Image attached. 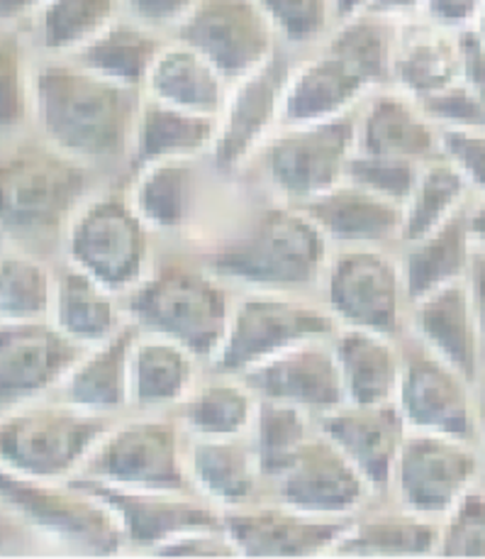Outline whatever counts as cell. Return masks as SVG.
<instances>
[{"label": "cell", "instance_id": "cell-9", "mask_svg": "<svg viewBox=\"0 0 485 559\" xmlns=\"http://www.w3.org/2000/svg\"><path fill=\"white\" fill-rule=\"evenodd\" d=\"M66 257L112 294L128 296L151 272V227L128 195L88 199L69 223Z\"/></svg>", "mask_w": 485, "mask_h": 559}, {"label": "cell", "instance_id": "cell-37", "mask_svg": "<svg viewBox=\"0 0 485 559\" xmlns=\"http://www.w3.org/2000/svg\"><path fill=\"white\" fill-rule=\"evenodd\" d=\"M259 399L240 377L213 374L177 406L185 438H240L250 435Z\"/></svg>", "mask_w": 485, "mask_h": 559}, {"label": "cell", "instance_id": "cell-33", "mask_svg": "<svg viewBox=\"0 0 485 559\" xmlns=\"http://www.w3.org/2000/svg\"><path fill=\"white\" fill-rule=\"evenodd\" d=\"M142 93L171 108L218 120L230 81L193 47L173 39L154 61Z\"/></svg>", "mask_w": 485, "mask_h": 559}, {"label": "cell", "instance_id": "cell-41", "mask_svg": "<svg viewBox=\"0 0 485 559\" xmlns=\"http://www.w3.org/2000/svg\"><path fill=\"white\" fill-rule=\"evenodd\" d=\"M125 0H45L35 13L37 39L54 57H74L110 27Z\"/></svg>", "mask_w": 485, "mask_h": 559}, {"label": "cell", "instance_id": "cell-36", "mask_svg": "<svg viewBox=\"0 0 485 559\" xmlns=\"http://www.w3.org/2000/svg\"><path fill=\"white\" fill-rule=\"evenodd\" d=\"M163 45L167 43L161 39L159 29L130 15H120L116 23L102 29L90 45L76 51L71 59L96 76L112 81V84L142 91Z\"/></svg>", "mask_w": 485, "mask_h": 559}, {"label": "cell", "instance_id": "cell-46", "mask_svg": "<svg viewBox=\"0 0 485 559\" xmlns=\"http://www.w3.org/2000/svg\"><path fill=\"white\" fill-rule=\"evenodd\" d=\"M422 164L356 150L347 164L344 181L376 193L390 203H398L402 209V203L408 201L412 186L417 181Z\"/></svg>", "mask_w": 485, "mask_h": 559}, {"label": "cell", "instance_id": "cell-4", "mask_svg": "<svg viewBox=\"0 0 485 559\" xmlns=\"http://www.w3.org/2000/svg\"><path fill=\"white\" fill-rule=\"evenodd\" d=\"M90 167L51 144L0 154V233L43 240L71 223L90 193Z\"/></svg>", "mask_w": 485, "mask_h": 559}, {"label": "cell", "instance_id": "cell-32", "mask_svg": "<svg viewBox=\"0 0 485 559\" xmlns=\"http://www.w3.org/2000/svg\"><path fill=\"white\" fill-rule=\"evenodd\" d=\"M198 357L167 337L142 333L130 357V408L161 413L177 408L198 384Z\"/></svg>", "mask_w": 485, "mask_h": 559}, {"label": "cell", "instance_id": "cell-5", "mask_svg": "<svg viewBox=\"0 0 485 559\" xmlns=\"http://www.w3.org/2000/svg\"><path fill=\"white\" fill-rule=\"evenodd\" d=\"M120 416L66 401H27L0 416V467L45 481L74 479Z\"/></svg>", "mask_w": 485, "mask_h": 559}, {"label": "cell", "instance_id": "cell-19", "mask_svg": "<svg viewBox=\"0 0 485 559\" xmlns=\"http://www.w3.org/2000/svg\"><path fill=\"white\" fill-rule=\"evenodd\" d=\"M352 518H325L278 501H254L225 511L222 523L240 557H319L335 552Z\"/></svg>", "mask_w": 485, "mask_h": 559}, {"label": "cell", "instance_id": "cell-45", "mask_svg": "<svg viewBox=\"0 0 485 559\" xmlns=\"http://www.w3.org/2000/svg\"><path fill=\"white\" fill-rule=\"evenodd\" d=\"M278 43L307 47L327 39L337 25L332 0H256Z\"/></svg>", "mask_w": 485, "mask_h": 559}, {"label": "cell", "instance_id": "cell-42", "mask_svg": "<svg viewBox=\"0 0 485 559\" xmlns=\"http://www.w3.org/2000/svg\"><path fill=\"white\" fill-rule=\"evenodd\" d=\"M315 432L317 418L310 416L307 411L259 399L250 440L254 444L256 460H259L264 484H271L276 476H281Z\"/></svg>", "mask_w": 485, "mask_h": 559}, {"label": "cell", "instance_id": "cell-17", "mask_svg": "<svg viewBox=\"0 0 485 559\" xmlns=\"http://www.w3.org/2000/svg\"><path fill=\"white\" fill-rule=\"evenodd\" d=\"M74 481L108 506L122 527L128 547L154 552L183 533L225 525L222 511L201 499L198 493L120 489V486L93 481L86 476H74Z\"/></svg>", "mask_w": 485, "mask_h": 559}, {"label": "cell", "instance_id": "cell-22", "mask_svg": "<svg viewBox=\"0 0 485 559\" xmlns=\"http://www.w3.org/2000/svg\"><path fill=\"white\" fill-rule=\"evenodd\" d=\"M408 318L420 345L476 384L483 361L466 278L412 301Z\"/></svg>", "mask_w": 485, "mask_h": 559}, {"label": "cell", "instance_id": "cell-18", "mask_svg": "<svg viewBox=\"0 0 485 559\" xmlns=\"http://www.w3.org/2000/svg\"><path fill=\"white\" fill-rule=\"evenodd\" d=\"M81 352L49 318L0 323V406L13 408L59 389Z\"/></svg>", "mask_w": 485, "mask_h": 559}, {"label": "cell", "instance_id": "cell-16", "mask_svg": "<svg viewBox=\"0 0 485 559\" xmlns=\"http://www.w3.org/2000/svg\"><path fill=\"white\" fill-rule=\"evenodd\" d=\"M268 486L274 501L325 518H352L374 496L364 476L319 428Z\"/></svg>", "mask_w": 485, "mask_h": 559}, {"label": "cell", "instance_id": "cell-30", "mask_svg": "<svg viewBox=\"0 0 485 559\" xmlns=\"http://www.w3.org/2000/svg\"><path fill=\"white\" fill-rule=\"evenodd\" d=\"M49 320L71 343L88 349L116 335L128 316H122L118 294L69 262L54 269Z\"/></svg>", "mask_w": 485, "mask_h": 559}, {"label": "cell", "instance_id": "cell-35", "mask_svg": "<svg viewBox=\"0 0 485 559\" xmlns=\"http://www.w3.org/2000/svg\"><path fill=\"white\" fill-rule=\"evenodd\" d=\"M198 159L159 162L132 171L128 201L151 233H179L198 209Z\"/></svg>", "mask_w": 485, "mask_h": 559}, {"label": "cell", "instance_id": "cell-49", "mask_svg": "<svg viewBox=\"0 0 485 559\" xmlns=\"http://www.w3.org/2000/svg\"><path fill=\"white\" fill-rule=\"evenodd\" d=\"M151 555L159 557H240V550L227 535L225 525L220 527H201V531L183 533L173 540L163 543Z\"/></svg>", "mask_w": 485, "mask_h": 559}, {"label": "cell", "instance_id": "cell-3", "mask_svg": "<svg viewBox=\"0 0 485 559\" xmlns=\"http://www.w3.org/2000/svg\"><path fill=\"white\" fill-rule=\"evenodd\" d=\"M234 298L208 269L169 262L128 294L125 313L142 333L167 337L205 365L225 340Z\"/></svg>", "mask_w": 485, "mask_h": 559}, {"label": "cell", "instance_id": "cell-14", "mask_svg": "<svg viewBox=\"0 0 485 559\" xmlns=\"http://www.w3.org/2000/svg\"><path fill=\"white\" fill-rule=\"evenodd\" d=\"M173 33L230 84L264 67L281 49L256 0H198Z\"/></svg>", "mask_w": 485, "mask_h": 559}, {"label": "cell", "instance_id": "cell-44", "mask_svg": "<svg viewBox=\"0 0 485 559\" xmlns=\"http://www.w3.org/2000/svg\"><path fill=\"white\" fill-rule=\"evenodd\" d=\"M35 69L17 33H0V132H13L33 118Z\"/></svg>", "mask_w": 485, "mask_h": 559}, {"label": "cell", "instance_id": "cell-1", "mask_svg": "<svg viewBox=\"0 0 485 559\" xmlns=\"http://www.w3.org/2000/svg\"><path fill=\"white\" fill-rule=\"evenodd\" d=\"M142 91L112 84L69 61L35 69L33 118L51 147L84 164L128 159Z\"/></svg>", "mask_w": 485, "mask_h": 559}, {"label": "cell", "instance_id": "cell-43", "mask_svg": "<svg viewBox=\"0 0 485 559\" xmlns=\"http://www.w3.org/2000/svg\"><path fill=\"white\" fill-rule=\"evenodd\" d=\"M54 272L27 254L0 257V323L49 318Z\"/></svg>", "mask_w": 485, "mask_h": 559}, {"label": "cell", "instance_id": "cell-54", "mask_svg": "<svg viewBox=\"0 0 485 559\" xmlns=\"http://www.w3.org/2000/svg\"><path fill=\"white\" fill-rule=\"evenodd\" d=\"M368 8L396 20H412L420 17L422 0H371Z\"/></svg>", "mask_w": 485, "mask_h": 559}, {"label": "cell", "instance_id": "cell-7", "mask_svg": "<svg viewBox=\"0 0 485 559\" xmlns=\"http://www.w3.org/2000/svg\"><path fill=\"white\" fill-rule=\"evenodd\" d=\"M185 438L177 416L144 413L116 420L78 476L120 489L195 493L185 469Z\"/></svg>", "mask_w": 485, "mask_h": 559}, {"label": "cell", "instance_id": "cell-12", "mask_svg": "<svg viewBox=\"0 0 485 559\" xmlns=\"http://www.w3.org/2000/svg\"><path fill=\"white\" fill-rule=\"evenodd\" d=\"M481 464L483 457L469 440L408 430L390 491L405 511L439 521L476 486Z\"/></svg>", "mask_w": 485, "mask_h": 559}, {"label": "cell", "instance_id": "cell-15", "mask_svg": "<svg viewBox=\"0 0 485 559\" xmlns=\"http://www.w3.org/2000/svg\"><path fill=\"white\" fill-rule=\"evenodd\" d=\"M466 377L420 345L402 343V374L396 403L408 430L476 440V396Z\"/></svg>", "mask_w": 485, "mask_h": 559}, {"label": "cell", "instance_id": "cell-47", "mask_svg": "<svg viewBox=\"0 0 485 559\" xmlns=\"http://www.w3.org/2000/svg\"><path fill=\"white\" fill-rule=\"evenodd\" d=\"M437 552L441 557H485V489L473 486L441 518Z\"/></svg>", "mask_w": 485, "mask_h": 559}, {"label": "cell", "instance_id": "cell-10", "mask_svg": "<svg viewBox=\"0 0 485 559\" xmlns=\"http://www.w3.org/2000/svg\"><path fill=\"white\" fill-rule=\"evenodd\" d=\"M356 152V112L307 122L281 126L259 152L266 183L283 203L303 209L317 195L344 181L347 164Z\"/></svg>", "mask_w": 485, "mask_h": 559}, {"label": "cell", "instance_id": "cell-59", "mask_svg": "<svg viewBox=\"0 0 485 559\" xmlns=\"http://www.w3.org/2000/svg\"><path fill=\"white\" fill-rule=\"evenodd\" d=\"M473 29H476V35L485 43V0L481 3V10H478V17H476V25H473Z\"/></svg>", "mask_w": 485, "mask_h": 559}, {"label": "cell", "instance_id": "cell-2", "mask_svg": "<svg viewBox=\"0 0 485 559\" xmlns=\"http://www.w3.org/2000/svg\"><path fill=\"white\" fill-rule=\"evenodd\" d=\"M327 262V237L303 209L283 203L215 247L205 269L252 292L298 294L323 282Z\"/></svg>", "mask_w": 485, "mask_h": 559}, {"label": "cell", "instance_id": "cell-57", "mask_svg": "<svg viewBox=\"0 0 485 559\" xmlns=\"http://www.w3.org/2000/svg\"><path fill=\"white\" fill-rule=\"evenodd\" d=\"M476 440L481 442V457L485 462V369L476 379Z\"/></svg>", "mask_w": 485, "mask_h": 559}, {"label": "cell", "instance_id": "cell-8", "mask_svg": "<svg viewBox=\"0 0 485 559\" xmlns=\"http://www.w3.org/2000/svg\"><path fill=\"white\" fill-rule=\"evenodd\" d=\"M337 330L325 306L303 301L298 294L252 292L234 298L230 325L208 367L213 374L244 377L278 352L307 340H327Z\"/></svg>", "mask_w": 485, "mask_h": 559}, {"label": "cell", "instance_id": "cell-13", "mask_svg": "<svg viewBox=\"0 0 485 559\" xmlns=\"http://www.w3.org/2000/svg\"><path fill=\"white\" fill-rule=\"evenodd\" d=\"M291 69L283 49H278L264 67L230 84L208 154L220 171L246 167L283 126V93Z\"/></svg>", "mask_w": 485, "mask_h": 559}, {"label": "cell", "instance_id": "cell-39", "mask_svg": "<svg viewBox=\"0 0 485 559\" xmlns=\"http://www.w3.org/2000/svg\"><path fill=\"white\" fill-rule=\"evenodd\" d=\"M400 25L402 20L366 8L352 17L339 20L323 47L342 57L371 91H376L393 84Z\"/></svg>", "mask_w": 485, "mask_h": 559}, {"label": "cell", "instance_id": "cell-52", "mask_svg": "<svg viewBox=\"0 0 485 559\" xmlns=\"http://www.w3.org/2000/svg\"><path fill=\"white\" fill-rule=\"evenodd\" d=\"M473 96L485 106V43L476 35V29L459 33V76Z\"/></svg>", "mask_w": 485, "mask_h": 559}, {"label": "cell", "instance_id": "cell-50", "mask_svg": "<svg viewBox=\"0 0 485 559\" xmlns=\"http://www.w3.org/2000/svg\"><path fill=\"white\" fill-rule=\"evenodd\" d=\"M198 0H125V13L154 29H177Z\"/></svg>", "mask_w": 485, "mask_h": 559}, {"label": "cell", "instance_id": "cell-29", "mask_svg": "<svg viewBox=\"0 0 485 559\" xmlns=\"http://www.w3.org/2000/svg\"><path fill=\"white\" fill-rule=\"evenodd\" d=\"M332 349L347 403L378 406L396 401L402 374V345H398V337L339 328L332 335Z\"/></svg>", "mask_w": 485, "mask_h": 559}, {"label": "cell", "instance_id": "cell-60", "mask_svg": "<svg viewBox=\"0 0 485 559\" xmlns=\"http://www.w3.org/2000/svg\"><path fill=\"white\" fill-rule=\"evenodd\" d=\"M5 545H8V535L3 533V527H0V550H3Z\"/></svg>", "mask_w": 485, "mask_h": 559}, {"label": "cell", "instance_id": "cell-38", "mask_svg": "<svg viewBox=\"0 0 485 559\" xmlns=\"http://www.w3.org/2000/svg\"><path fill=\"white\" fill-rule=\"evenodd\" d=\"M437 521L398 511L354 515L335 555L342 557H422L437 552Z\"/></svg>", "mask_w": 485, "mask_h": 559}, {"label": "cell", "instance_id": "cell-11", "mask_svg": "<svg viewBox=\"0 0 485 559\" xmlns=\"http://www.w3.org/2000/svg\"><path fill=\"white\" fill-rule=\"evenodd\" d=\"M319 284L325 288V308L339 328L400 337L410 301L398 257L386 247H344L329 257Z\"/></svg>", "mask_w": 485, "mask_h": 559}, {"label": "cell", "instance_id": "cell-31", "mask_svg": "<svg viewBox=\"0 0 485 559\" xmlns=\"http://www.w3.org/2000/svg\"><path fill=\"white\" fill-rule=\"evenodd\" d=\"M466 209L449 217L437 230L422 235L412 242H402L398 264L410 304L437 292L441 286L463 282L469 276L478 245L471 235Z\"/></svg>", "mask_w": 485, "mask_h": 559}, {"label": "cell", "instance_id": "cell-40", "mask_svg": "<svg viewBox=\"0 0 485 559\" xmlns=\"http://www.w3.org/2000/svg\"><path fill=\"white\" fill-rule=\"evenodd\" d=\"M471 189L461 174L437 154L420 167L417 181L402 203L400 245L437 230L449 217L469 205Z\"/></svg>", "mask_w": 485, "mask_h": 559}, {"label": "cell", "instance_id": "cell-51", "mask_svg": "<svg viewBox=\"0 0 485 559\" xmlns=\"http://www.w3.org/2000/svg\"><path fill=\"white\" fill-rule=\"evenodd\" d=\"M483 0H422L420 17L449 33H463L476 25Z\"/></svg>", "mask_w": 485, "mask_h": 559}, {"label": "cell", "instance_id": "cell-25", "mask_svg": "<svg viewBox=\"0 0 485 559\" xmlns=\"http://www.w3.org/2000/svg\"><path fill=\"white\" fill-rule=\"evenodd\" d=\"M371 93V86L342 57L323 47L293 64L283 93V126H307L349 116Z\"/></svg>", "mask_w": 485, "mask_h": 559}, {"label": "cell", "instance_id": "cell-55", "mask_svg": "<svg viewBox=\"0 0 485 559\" xmlns=\"http://www.w3.org/2000/svg\"><path fill=\"white\" fill-rule=\"evenodd\" d=\"M45 0H0V23H15L27 15H35Z\"/></svg>", "mask_w": 485, "mask_h": 559}, {"label": "cell", "instance_id": "cell-24", "mask_svg": "<svg viewBox=\"0 0 485 559\" xmlns=\"http://www.w3.org/2000/svg\"><path fill=\"white\" fill-rule=\"evenodd\" d=\"M185 469H189L193 491L222 513L254 503L264 486L250 435L189 438Z\"/></svg>", "mask_w": 485, "mask_h": 559}, {"label": "cell", "instance_id": "cell-26", "mask_svg": "<svg viewBox=\"0 0 485 559\" xmlns=\"http://www.w3.org/2000/svg\"><path fill=\"white\" fill-rule=\"evenodd\" d=\"M329 247H388L400 242L402 209L380 195L342 181L303 205Z\"/></svg>", "mask_w": 485, "mask_h": 559}, {"label": "cell", "instance_id": "cell-58", "mask_svg": "<svg viewBox=\"0 0 485 559\" xmlns=\"http://www.w3.org/2000/svg\"><path fill=\"white\" fill-rule=\"evenodd\" d=\"M335 3V15H337V23L339 20H347L361 10H366L371 5V0H332Z\"/></svg>", "mask_w": 485, "mask_h": 559}, {"label": "cell", "instance_id": "cell-6", "mask_svg": "<svg viewBox=\"0 0 485 559\" xmlns=\"http://www.w3.org/2000/svg\"><path fill=\"white\" fill-rule=\"evenodd\" d=\"M0 506L81 555L112 557L128 547L112 511L74 479L45 481L0 467Z\"/></svg>", "mask_w": 485, "mask_h": 559}, {"label": "cell", "instance_id": "cell-34", "mask_svg": "<svg viewBox=\"0 0 485 559\" xmlns=\"http://www.w3.org/2000/svg\"><path fill=\"white\" fill-rule=\"evenodd\" d=\"M459 76V33H449L427 20H402L393 84L417 103L435 96Z\"/></svg>", "mask_w": 485, "mask_h": 559}, {"label": "cell", "instance_id": "cell-20", "mask_svg": "<svg viewBox=\"0 0 485 559\" xmlns=\"http://www.w3.org/2000/svg\"><path fill=\"white\" fill-rule=\"evenodd\" d=\"M240 379L256 399L288 403L315 418L347 403L332 337L307 340L278 352Z\"/></svg>", "mask_w": 485, "mask_h": 559}, {"label": "cell", "instance_id": "cell-21", "mask_svg": "<svg viewBox=\"0 0 485 559\" xmlns=\"http://www.w3.org/2000/svg\"><path fill=\"white\" fill-rule=\"evenodd\" d=\"M317 428L354 464L371 491H390L398 454L408 435L396 401L378 403V406L342 403L339 408L319 416Z\"/></svg>", "mask_w": 485, "mask_h": 559}, {"label": "cell", "instance_id": "cell-53", "mask_svg": "<svg viewBox=\"0 0 485 559\" xmlns=\"http://www.w3.org/2000/svg\"><path fill=\"white\" fill-rule=\"evenodd\" d=\"M471 304H473V316H476L478 325V343H481V361L485 369V250H476L473 254V262L466 276Z\"/></svg>", "mask_w": 485, "mask_h": 559}, {"label": "cell", "instance_id": "cell-56", "mask_svg": "<svg viewBox=\"0 0 485 559\" xmlns=\"http://www.w3.org/2000/svg\"><path fill=\"white\" fill-rule=\"evenodd\" d=\"M469 215V227H471V235L481 250H485V193L476 195V203L469 205L466 209Z\"/></svg>", "mask_w": 485, "mask_h": 559}, {"label": "cell", "instance_id": "cell-23", "mask_svg": "<svg viewBox=\"0 0 485 559\" xmlns=\"http://www.w3.org/2000/svg\"><path fill=\"white\" fill-rule=\"evenodd\" d=\"M356 150L422 164L439 154V128L415 98L384 86L356 112Z\"/></svg>", "mask_w": 485, "mask_h": 559}, {"label": "cell", "instance_id": "cell-48", "mask_svg": "<svg viewBox=\"0 0 485 559\" xmlns=\"http://www.w3.org/2000/svg\"><path fill=\"white\" fill-rule=\"evenodd\" d=\"M439 154L461 179L469 183L471 193H485V130L483 128H444L439 130Z\"/></svg>", "mask_w": 485, "mask_h": 559}, {"label": "cell", "instance_id": "cell-27", "mask_svg": "<svg viewBox=\"0 0 485 559\" xmlns=\"http://www.w3.org/2000/svg\"><path fill=\"white\" fill-rule=\"evenodd\" d=\"M140 328L128 318L116 335L81 352L76 365L59 386V399L102 416H120L130 408V357Z\"/></svg>", "mask_w": 485, "mask_h": 559}, {"label": "cell", "instance_id": "cell-28", "mask_svg": "<svg viewBox=\"0 0 485 559\" xmlns=\"http://www.w3.org/2000/svg\"><path fill=\"white\" fill-rule=\"evenodd\" d=\"M215 128V118L171 108L142 93L128 150L130 169L137 171L159 162L201 159L213 150Z\"/></svg>", "mask_w": 485, "mask_h": 559}]
</instances>
